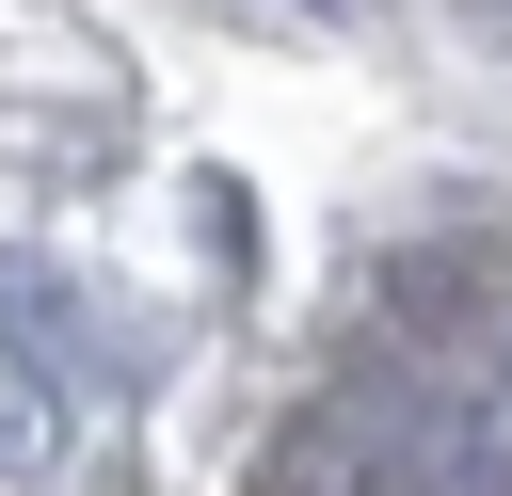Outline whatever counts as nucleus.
<instances>
[{
    "label": "nucleus",
    "instance_id": "nucleus-4",
    "mask_svg": "<svg viewBox=\"0 0 512 496\" xmlns=\"http://www.w3.org/2000/svg\"><path fill=\"white\" fill-rule=\"evenodd\" d=\"M192 224H208V256H224V272L256 256V208H240V176H208V192H192Z\"/></svg>",
    "mask_w": 512,
    "mask_h": 496
},
{
    "label": "nucleus",
    "instance_id": "nucleus-2",
    "mask_svg": "<svg viewBox=\"0 0 512 496\" xmlns=\"http://www.w3.org/2000/svg\"><path fill=\"white\" fill-rule=\"evenodd\" d=\"M0 336H16V368H80V288L48 256H0Z\"/></svg>",
    "mask_w": 512,
    "mask_h": 496
},
{
    "label": "nucleus",
    "instance_id": "nucleus-1",
    "mask_svg": "<svg viewBox=\"0 0 512 496\" xmlns=\"http://www.w3.org/2000/svg\"><path fill=\"white\" fill-rule=\"evenodd\" d=\"M448 464H464V400H448V368H416V352H352V368L288 416L272 496H448Z\"/></svg>",
    "mask_w": 512,
    "mask_h": 496
},
{
    "label": "nucleus",
    "instance_id": "nucleus-3",
    "mask_svg": "<svg viewBox=\"0 0 512 496\" xmlns=\"http://www.w3.org/2000/svg\"><path fill=\"white\" fill-rule=\"evenodd\" d=\"M0 480H64V432H48V384L0 368Z\"/></svg>",
    "mask_w": 512,
    "mask_h": 496
},
{
    "label": "nucleus",
    "instance_id": "nucleus-6",
    "mask_svg": "<svg viewBox=\"0 0 512 496\" xmlns=\"http://www.w3.org/2000/svg\"><path fill=\"white\" fill-rule=\"evenodd\" d=\"M304 16H384V0H304Z\"/></svg>",
    "mask_w": 512,
    "mask_h": 496
},
{
    "label": "nucleus",
    "instance_id": "nucleus-5",
    "mask_svg": "<svg viewBox=\"0 0 512 496\" xmlns=\"http://www.w3.org/2000/svg\"><path fill=\"white\" fill-rule=\"evenodd\" d=\"M448 16H464V32H496V48H512V0H448Z\"/></svg>",
    "mask_w": 512,
    "mask_h": 496
}]
</instances>
